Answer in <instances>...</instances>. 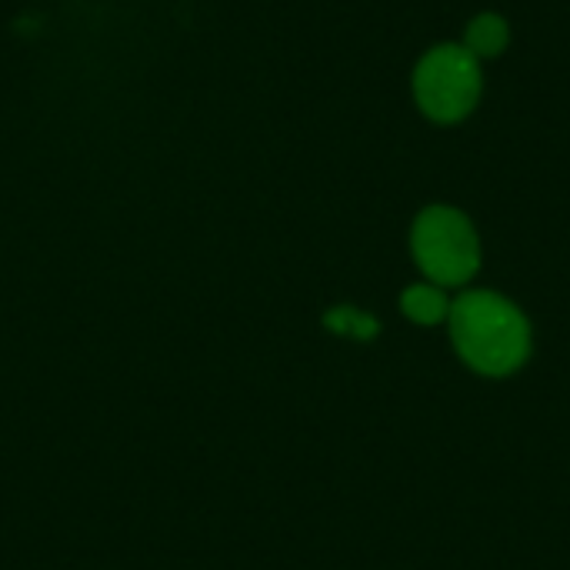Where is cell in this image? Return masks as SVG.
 <instances>
[{"label":"cell","mask_w":570,"mask_h":570,"mask_svg":"<svg viewBox=\"0 0 570 570\" xmlns=\"http://www.w3.org/2000/svg\"><path fill=\"white\" fill-rule=\"evenodd\" d=\"M451 341L468 367L488 377L518 371L531 354V324L494 291H464L451 301Z\"/></svg>","instance_id":"obj_1"},{"label":"cell","mask_w":570,"mask_h":570,"mask_svg":"<svg viewBox=\"0 0 570 570\" xmlns=\"http://www.w3.org/2000/svg\"><path fill=\"white\" fill-rule=\"evenodd\" d=\"M417 110L434 124H458L474 114L484 94L481 60L464 43L431 47L411 77Z\"/></svg>","instance_id":"obj_2"},{"label":"cell","mask_w":570,"mask_h":570,"mask_svg":"<svg viewBox=\"0 0 570 570\" xmlns=\"http://www.w3.org/2000/svg\"><path fill=\"white\" fill-rule=\"evenodd\" d=\"M401 311L404 317H411L414 324L421 327H431V324H441L451 317V301L444 294V287L438 284H411L404 294H401Z\"/></svg>","instance_id":"obj_5"},{"label":"cell","mask_w":570,"mask_h":570,"mask_svg":"<svg viewBox=\"0 0 570 570\" xmlns=\"http://www.w3.org/2000/svg\"><path fill=\"white\" fill-rule=\"evenodd\" d=\"M511 43V27L501 13H478L468 30H464V47L478 57V60H488V57H501Z\"/></svg>","instance_id":"obj_4"},{"label":"cell","mask_w":570,"mask_h":570,"mask_svg":"<svg viewBox=\"0 0 570 570\" xmlns=\"http://www.w3.org/2000/svg\"><path fill=\"white\" fill-rule=\"evenodd\" d=\"M411 254L421 274L438 287H461L481 267V240L464 210L431 204L411 227Z\"/></svg>","instance_id":"obj_3"},{"label":"cell","mask_w":570,"mask_h":570,"mask_svg":"<svg viewBox=\"0 0 570 570\" xmlns=\"http://www.w3.org/2000/svg\"><path fill=\"white\" fill-rule=\"evenodd\" d=\"M327 327H334L337 334H354V337H374V331H377V324L371 317H364V314H357L351 307H341V311L327 314Z\"/></svg>","instance_id":"obj_6"}]
</instances>
